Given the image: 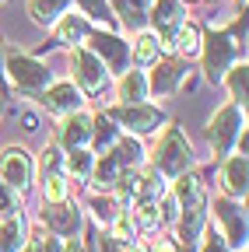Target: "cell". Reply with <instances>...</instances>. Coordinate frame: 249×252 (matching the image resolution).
Listing matches in <instances>:
<instances>
[{"label":"cell","instance_id":"f1b7e54d","mask_svg":"<svg viewBox=\"0 0 249 252\" xmlns=\"http://www.w3.org/2000/svg\"><path fill=\"white\" fill-rule=\"evenodd\" d=\"M67 168H71L74 175H81V179H91V168H95V154H91L88 147H74V151L67 154Z\"/></svg>","mask_w":249,"mask_h":252},{"label":"cell","instance_id":"4dcf8cb0","mask_svg":"<svg viewBox=\"0 0 249 252\" xmlns=\"http://www.w3.org/2000/svg\"><path fill=\"white\" fill-rule=\"evenodd\" d=\"M158 220H162L158 203H137V210H134V228L151 231V228H158Z\"/></svg>","mask_w":249,"mask_h":252},{"label":"cell","instance_id":"5b68a950","mask_svg":"<svg viewBox=\"0 0 249 252\" xmlns=\"http://www.w3.org/2000/svg\"><path fill=\"white\" fill-rule=\"evenodd\" d=\"M106 116L112 123H119L123 130H130V133H154L165 123V112L147 105V102H141V105H119V109H109Z\"/></svg>","mask_w":249,"mask_h":252},{"label":"cell","instance_id":"8d00e7d4","mask_svg":"<svg viewBox=\"0 0 249 252\" xmlns=\"http://www.w3.org/2000/svg\"><path fill=\"white\" fill-rule=\"evenodd\" d=\"M154 252H179V249H176V242H172V238H162L158 245H154Z\"/></svg>","mask_w":249,"mask_h":252},{"label":"cell","instance_id":"30bf717a","mask_svg":"<svg viewBox=\"0 0 249 252\" xmlns=\"http://www.w3.org/2000/svg\"><path fill=\"white\" fill-rule=\"evenodd\" d=\"M39 102L46 105V112H56V116H71V112H77V109H81V88H74L71 81L49 84V88L42 91V98H39Z\"/></svg>","mask_w":249,"mask_h":252},{"label":"cell","instance_id":"d590c367","mask_svg":"<svg viewBox=\"0 0 249 252\" xmlns=\"http://www.w3.org/2000/svg\"><path fill=\"white\" fill-rule=\"evenodd\" d=\"M21 123H25V130H28V133H32V130H39V119H36L32 112H25V116H21Z\"/></svg>","mask_w":249,"mask_h":252},{"label":"cell","instance_id":"d6a6232c","mask_svg":"<svg viewBox=\"0 0 249 252\" xmlns=\"http://www.w3.org/2000/svg\"><path fill=\"white\" fill-rule=\"evenodd\" d=\"M46 200L49 203H64L67 200V179L64 175H46Z\"/></svg>","mask_w":249,"mask_h":252},{"label":"cell","instance_id":"4316f807","mask_svg":"<svg viewBox=\"0 0 249 252\" xmlns=\"http://www.w3.org/2000/svg\"><path fill=\"white\" fill-rule=\"evenodd\" d=\"M88 140H95L99 151H109V147L116 144V126H112V119H109V116L91 119V137H88Z\"/></svg>","mask_w":249,"mask_h":252},{"label":"cell","instance_id":"44dd1931","mask_svg":"<svg viewBox=\"0 0 249 252\" xmlns=\"http://www.w3.org/2000/svg\"><path fill=\"white\" fill-rule=\"evenodd\" d=\"M25 238H28V228H25L21 214L4 217V224H0V252H21Z\"/></svg>","mask_w":249,"mask_h":252},{"label":"cell","instance_id":"d6986e66","mask_svg":"<svg viewBox=\"0 0 249 252\" xmlns=\"http://www.w3.org/2000/svg\"><path fill=\"white\" fill-rule=\"evenodd\" d=\"M151 0H109V11L119 14L123 28H144Z\"/></svg>","mask_w":249,"mask_h":252},{"label":"cell","instance_id":"83f0119b","mask_svg":"<svg viewBox=\"0 0 249 252\" xmlns=\"http://www.w3.org/2000/svg\"><path fill=\"white\" fill-rule=\"evenodd\" d=\"M91 210H95V217L102 220V224H112V220L123 214V203H119L112 193H106V196H95V200H91Z\"/></svg>","mask_w":249,"mask_h":252},{"label":"cell","instance_id":"3957f363","mask_svg":"<svg viewBox=\"0 0 249 252\" xmlns=\"http://www.w3.org/2000/svg\"><path fill=\"white\" fill-rule=\"evenodd\" d=\"M4 74L11 77V84L21 91V94H42L49 88V70H46V63L32 60V56H25V53H11L7 63H4Z\"/></svg>","mask_w":249,"mask_h":252},{"label":"cell","instance_id":"d4e9b609","mask_svg":"<svg viewBox=\"0 0 249 252\" xmlns=\"http://www.w3.org/2000/svg\"><path fill=\"white\" fill-rule=\"evenodd\" d=\"M71 0H28V14H32L39 25H56L64 18Z\"/></svg>","mask_w":249,"mask_h":252},{"label":"cell","instance_id":"60d3db41","mask_svg":"<svg viewBox=\"0 0 249 252\" xmlns=\"http://www.w3.org/2000/svg\"><path fill=\"white\" fill-rule=\"evenodd\" d=\"M182 4H186V0H182Z\"/></svg>","mask_w":249,"mask_h":252},{"label":"cell","instance_id":"52a82bcc","mask_svg":"<svg viewBox=\"0 0 249 252\" xmlns=\"http://www.w3.org/2000/svg\"><path fill=\"white\" fill-rule=\"evenodd\" d=\"M71 67H74V81H77L84 91H99V88H106V81H109L106 63L91 53V49H84V46H74Z\"/></svg>","mask_w":249,"mask_h":252},{"label":"cell","instance_id":"e575fe53","mask_svg":"<svg viewBox=\"0 0 249 252\" xmlns=\"http://www.w3.org/2000/svg\"><path fill=\"white\" fill-rule=\"evenodd\" d=\"M200 252H228V245H225L221 235H214V238H207V245H204Z\"/></svg>","mask_w":249,"mask_h":252},{"label":"cell","instance_id":"cb8c5ba5","mask_svg":"<svg viewBox=\"0 0 249 252\" xmlns=\"http://www.w3.org/2000/svg\"><path fill=\"white\" fill-rule=\"evenodd\" d=\"M88 39V21L81 14H64L56 21V42H84Z\"/></svg>","mask_w":249,"mask_h":252},{"label":"cell","instance_id":"484cf974","mask_svg":"<svg viewBox=\"0 0 249 252\" xmlns=\"http://www.w3.org/2000/svg\"><path fill=\"white\" fill-rule=\"evenodd\" d=\"M221 81H228V91H232V102L239 105H246V84H249V67H246V60L242 63H232V67L225 70V77Z\"/></svg>","mask_w":249,"mask_h":252},{"label":"cell","instance_id":"e0dca14e","mask_svg":"<svg viewBox=\"0 0 249 252\" xmlns=\"http://www.w3.org/2000/svg\"><path fill=\"white\" fill-rule=\"evenodd\" d=\"M221 189L232 200L246 196V154H235V158L225 161V168H221Z\"/></svg>","mask_w":249,"mask_h":252},{"label":"cell","instance_id":"5bb4252c","mask_svg":"<svg viewBox=\"0 0 249 252\" xmlns=\"http://www.w3.org/2000/svg\"><path fill=\"white\" fill-rule=\"evenodd\" d=\"M204 224H207V203H197V207H186V210H182V220H179V242L186 245V252H193V245L200 242Z\"/></svg>","mask_w":249,"mask_h":252},{"label":"cell","instance_id":"9a60e30c","mask_svg":"<svg viewBox=\"0 0 249 252\" xmlns=\"http://www.w3.org/2000/svg\"><path fill=\"white\" fill-rule=\"evenodd\" d=\"M88 137H91V116H84V112H71L64 119V126H60V144H64L67 151L84 147Z\"/></svg>","mask_w":249,"mask_h":252},{"label":"cell","instance_id":"277c9868","mask_svg":"<svg viewBox=\"0 0 249 252\" xmlns=\"http://www.w3.org/2000/svg\"><path fill=\"white\" fill-rule=\"evenodd\" d=\"M211 147H214V154H228L239 140H242V133H246V116H242V109L232 102V105H221L214 112V119H211Z\"/></svg>","mask_w":249,"mask_h":252},{"label":"cell","instance_id":"ac0fdd59","mask_svg":"<svg viewBox=\"0 0 249 252\" xmlns=\"http://www.w3.org/2000/svg\"><path fill=\"white\" fill-rule=\"evenodd\" d=\"M176 200H179L182 210H186V207H197V203H207V193H204L200 175H193V172L176 175Z\"/></svg>","mask_w":249,"mask_h":252},{"label":"cell","instance_id":"2e32d148","mask_svg":"<svg viewBox=\"0 0 249 252\" xmlns=\"http://www.w3.org/2000/svg\"><path fill=\"white\" fill-rule=\"evenodd\" d=\"M162 196H165V182H162V175L154 172V168L134 175V193H130V200H137V203H158Z\"/></svg>","mask_w":249,"mask_h":252},{"label":"cell","instance_id":"4fadbf2b","mask_svg":"<svg viewBox=\"0 0 249 252\" xmlns=\"http://www.w3.org/2000/svg\"><path fill=\"white\" fill-rule=\"evenodd\" d=\"M182 81H186V60H158L154 63V74L147 77V91L172 94Z\"/></svg>","mask_w":249,"mask_h":252},{"label":"cell","instance_id":"7402d4cb","mask_svg":"<svg viewBox=\"0 0 249 252\" xmlns=\"http://www.w3.org/2000/svg\"><path fill=\"white\" fill-rule=\"evenodd\" d=\"M169 49H172L179 60L197 56V53H200V28H197V25H190V21H182V25H179V32L172 35V42H169Z\"/></svg>","mask_w":249,"mask_h":252},{"label":"cell","instance_id":"7a4b0ae2","mask_svg":"<svg viewBox=\"0 0 249 252\" xmlns=\"http://www.w3.org/2000/svg\"><path fill=\"white\" fill-rule=\"evenodd\" d=\"M193 165V151H190V140L182 137V130H176V126H169L165 137L158 140V151H154V172L158 175H182L190 172Z\"/></svg>","mask_w":249,"mask_h":252},{"label":"cell","instance_id":"ab89813d","mask_svg":"<svg viewBox=\"0 0 249 252\" xmlns=\"http://www.w3.org/2000/svg\"><path fill=\"white\" fill-rule=\"evenodd\" d=\"M242 4H246V0H242Z\"/></svg>","mask_w":249,"mask_h":252},{"label":"cell","instance_id":"6da1fadb","mask_svg":"<svg viewBox=\"0 0 249 252\" xmlns=\"http://www.w3.org/2000/svg\"><path fill=\"white\" fill-rule=\"evenodd\" d=\"M204 49V74L207 81H221L225 70L239 60V53H246V14L235 18L232 28H221V32H211L207 42H200Z\"/></svg>","mask_w":249,"mask_h":252},{"label":"cell","instance_id":"ba28073f","mask_svg":"<svg viewBox=\"0 0 249 252\" xmlns=\"http://www.w3.org/2000/svg\"><path fill=\"white\" fill-rule=\"evenodd\" d=\"M0 179L14 193L28 189V182H32V158H28L25 147H7L4 151V158H0Z\"/></svg>","mask_w":249,"mask_h":252},{"label":"cell","instance_id":"ffe728a7","mask_svg":"<svg viewBox=\"0 0 249 252\" xmlns=\"http://www.w3.org/2000/svg\"><path fill=\"white\" fill-rule=\"evenodd\" d=\"M147 94L151 91H147L144 70H123V77H119V98H123V105H141Z\"/></svg>","mask_w":249,"mask_h":252},{"label":"cell","instance_id":"1f68e13d","mask_svg":"<svg viewBox=\"0 0 249 252\" xmlns=\"http://www.w3.org/2000/svg\"><path fill=\"white\" fill-rule=\"evenodd\" d=\"M60 249H64V245H60L56 242V235H32V238H25V249L21 252H60Z\"/></svg>","mask_w":249,"mask_h":252},{"label":"cell","instance_id":"603a6c76","mask_svg":"<svg viewBox=\"0 0 249 252\" xmlns=\"http://www.w3.org/2000/svg\"><path fill=\"white\" fill-rule=\"evenodd\" d=\"M134 60L141 63V67H154V63L162 60V42L154 32H141V35L134 39Z\"/></svg>","mask_w":249,"mask_h":252},{"label":"cell","instance_id":"8992f818","mask_svg":"<svg viewBox=\"0 0 249 252\" xmlns=\"http://www.w3.org/2000/svg\"><path fill=\"white\" fill-rule=\"evenodd\" d=\"M147 18H151V25H154L158 42L169 46L172 35L179 32V25L186 21V7H182V0H154V4L147 7Z\"/></svg>","mask_w":249,"mask_h":252},{"label":"cell","instance_id":"9c48e42d","mask_svg":"<svg viewBox=\"0 0 249 252\" xmlns=\"http://www.w3.org/2000/svg\"><path fill=\"white\" fill-rule=\"evenodd\" d=\"M91 53L106 63V70H127L130 63V42H123L112 32H95L91 35Z\"/></svg>","mask_w":249,"mask_h":252},{"label":"cell","instance_id":"74e56055","mask_svg":"<svg viewBox=\"0 0 249 252\" xmlns=\"http://www.w3.org/2000/svg\"><path fill=\"white\" fill-rule=\"evenodd\" d=\"M60 252H84V245H81L77 238H71V242H67L64 249H60Z\"/></svg>","mask_w":249,"mask_h":252},{"label":"cell","instance_id":"f35d334b","mask_svg":"<svg viewBox=\"0 0 249 252\" xmlns=\"http://www.w3.org/2000/svg\"><path fill=\"white\" fill-rule=\"evenodd\" d=\"M0 88H4V60H0Z\"/></svg>","mask_w":249,"mask_h":252},{"label":"cell","instance_id":"836d02e7","mask_svg":"<svg viewBox=\"0 0 249 252\" xmlns=\"http://www.w3.org/2000/svg\"><path fill=\"white\" fill-rule=\"evenodd\" d=\"M18 214V196H14V189L0 182V217H11Z\"/></svg>","mask_w":249,"mask_h":252},{"label":"cell","instance_id":"f546056e","mask_svg":"<svg viewBox=\"0 0 249 252\" xmlns=\"http://www.w3.org/2000/svg\"><path fill=\"white\" fill-rule=\"evenodd\" d=\"M81 7V18H91L99 25H112V11H109V0H74Z\"/></svg>","mask_w":249,"mask_h":252},{"label":"cell","instance_id":"8fae6325","mask_svg":"<svg viewBox=\"0 0 249 252\" xmlns=\"http://www.w3.org/2000/svg\"><path fill=\"white\" fill-rule=\"evenodd\" d=\"M42 217H46V224H49V231L53 235H60V238H74L77 231H81V210L74 207V203H49L46 210H42Z\"/></svg>","mask_w":249,"mask_h":252},{"label":"cell","instance_id":"7c38bea8","mask_svg":"<svg viewBox=\"0 0 249 252\" xmlns=\"http://www.w3.org/2000/svg\"><path fill=\"white\" fill-rule=\"evenodd\" d=\"M214 217L225 224V242L235 245V249H246V214H242V207L232 203V200H217Z\"/></svg>","mask_w":249,"mask_h":252}]
</instances>
